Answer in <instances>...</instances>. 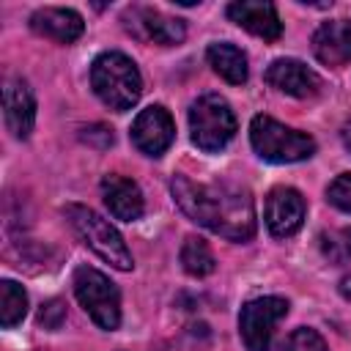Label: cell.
<instances>
[{
    "instance_id": "6da1fadb",
    "label": "cell",
    "mask_w": 351,
    "mask_h": 351,
    "mask_svg": "<svg viewBox=\"0 0 351 351\" xmlns=\"http://www.w3.org/2000/svg\"><path fill=\"white\" fill-rule=\"evenodd\" d=\"M176 206L200 228L228 239L250 241L258 230L255 203L247 186L233 181H192L184 173H176L170 181Z\"/></svg>"
},
{
    "instance_id": "7a4b0ae2",
    "label": "cell",
    "mask_w": 351,
    "mask_h": 351,
    "mask_svg": "<svg viewBox=\"0 0 351 351\" xmlns=\"http://www.w3.org/2000/svg\"><path fill=\"white\" fill-rule=\"evenodd\" d=\"M93 93L115 112L132 110L143 93V77L137 63L123 52H101L90 63Z\"/></svg>"
},
{
    "instance_id": "3957f363",
    "label": "cell",
    "mask_w": 351,
    "mask_h": 351,
    "mask_svg": "<svg viewBox=\"0 0 351 351\" xmlns=\"http://www.w3.org/2000/svg\"><path fill=\"white\" fill-rule=\"evenodd\" d=\"M63 214H66L69 225L74 228V233L85 241V247H90L104 263H110L118 271H129L134 266L123 236L101 214H96L93 208H88L82 203H66Z\"/></svg>"
},
{
    "instance_id": "277c9868",
    "label": "cell",
    "mask_w": 351,
    "mask_h": 351,
    "mask_svg": "<svg viewBox=\"0 0 351 351\" xmlns=\"http://www.w3.org/2000/svg\"><path fill=\"white\" fill-rule=\"evenodd\" d=\"M250 143L255 154L274 165L304 162L315 154V140L304 132H296L269 115H255L250 123Z\"/></svg>"
},
{
    "instance_id": "5b68a950",
    "label": "cell",
    "mask_w": 351,
    "mask_h": 351,
    "mask_svg": "<svg viewBox=\"0 0 351 351\" xmlns=\"http://www.w3.org/2000/svg\"><path fill=\"white\" fill-rule=\"evenodd\" d=\"M189 132H192V143L200 151L217 154L233 140L236 115L219 93H203L189 107Z\"/></svg>"
},
{
    "instance_id": "8992f818",
    "label": "cell",
    "mask_w": 351,
    "mask_h": 351,
    "mask_svg": "<svg viewBox=\"0 0 351 351\" xmlns=\"http://www.w3.org/2000/svg\"><path fill=\"white\" fill-rule=\"evenodd\" d=\"M74 296L80 302V307L90 315V321L104 329V332H112L118 329L121 324V293L115 288V282L101 274L99 269L93 266H80L74 271Z\"/></svg>"
},
{
    "instance_id": "52a82bcc",
    "label": "cell",
    "mask_w": 351,
    "mask_h": 351,
    "mask_svg": "<svg viewBox=\"0 0 351 351\" xmlns=\"http://www.w3.org/2000/svg\"><path fill=\"white\" fill-rule=\"evenodd\" d=\"M288 315V302L282 296H261L241 307L239 335L247 351H269L277 324Z\"/></svg>"
},
{
    "instance_id": "ba28073f",
    "label": "cell",
    "mask_w": 351,
    "mask_h": 351,
    "mask_svg": "<svg viewBox=\"0 0 351 351\" xmlns=\"http://www.w3.org/2000/svg\"><path fill=\"white\" fill-rule=\"evenodd\" d=\"M123 22H126V30L143 41H154V44H162V47H173V44H181L186 38V25L184 19H176V16H167L162 14L159 8H151V5H132L126 14H123Z\"/></svg>"
},
{
    "instance_id": "9c48e42d",
    "label": "cell",
    "mask_w": 351,
    "mask_h": 351,
    "mask_svg": "<svg viewBox=\"0 0 351 351\" xmlns=\"http://www.w3.org/2000/svg\"><path fill=\"white\" fill-rule=\"evenodd\" d=\"M176 140V123L173 115L162 104H151L140 110V115L132 123V143L145 156H162Z\"/></svg>"
},
{
    "instance_id": "30bf717a",
    "label": "cell",
    "mask_w": 351,
    "mask_h": 351,
    "mask_svg": "<svg viewBox=\"0 0 351 351\" xmlns=\"http://www.w3.org/2000/svg\"><path fill=\"white\" fill-rule=\"evenodd\" d=\"M307 206L299 189L293 186H274L266 197V228L277 239L293 236L304 222Z\"/></svg>"
},
{
    "instance_id": "8fae6325",
    "label": "cell",
    "mask_w": 351,
    "mask_h": 351,
    "mask_svg": "<svg viewBox=\"0 0 351 351\" xmlns=\"http://www.w3.org/2000/svg\"><path fill=\"white\" fill-rule=\"evenodd\" d=\"M228 19L244 27L247 33L263 38V41H277L282 36V22L274 8V3L263 0H236L228 5Z\"/></svg>"
},
{
    "instance_id": "7c38bea8",
    "label": "cell",
    "mask_w": 351,
    "mask_h": 351,
    "mask_svg": "<svg viewBox=\"0 0 351 351\" xmlns=\"http://www.w3.org/2000/svg\"><path fill=\"white\" fill-rule=\"evenodd\" d=\"M266 82L288 96L296 99H310L321 90V80L313 69H307L302 60L296 58H277L269 69H266Z\"/></svg>"
},
{
    "instance_id": "4fadbf2b",
    "label": "cell",
    "mask_w": 351,
    "mask_h": 351,
    "mask_svg": "<svg viewBox=\"0 0 351 351\" xmlns=\"http://www.w3.org/2000/svg\"><path fill=\"white\" fill-rule=\"evenodd\" d=\"M3 115L5 126L16 140H27L36 123V99L25 80L14 77L3 88Z\"/></svg>"
},
{
    "instance_id": "5bb4252c",
    "label": "cell",
    "mask_w": 351,
    "mask_h": 351,
    "mask_svg": "<svg viewBox=\"0 0 351 351\" xmlns=\"http://www.w3.org/2000/svg\"><path fill=\"white\" fill-rule=\"evenodd\" d=\"M101 197H104L110 214L115 219H123V222H134L145 211V200H143L140 186L132 178L118 176V173H110L101 178Z\"/></svg>"
},
{
    "instance_id": "9a60e30c",
    "label": "cell",
    "mask_w": 351,
    "mask_h": 351,
    "mask_svg": "<svg viewBox=\"0 0 351 351\" xmlns=\"http://www.w3.org/2000/svg\"><path fill=\"white\" fill-rule=\"evenodd\" d=\"M313 52L324 66L351 63V19L324 22L313 36Z\"/></svg>"
},
{
    "instance_id": "2e32d148",
    "label": "cell",
    "mask_w": 351,
    "mask_h": 351,
    "mask_svg": "<svg viewBox=\"0 0 351 351\" xmlns=\"http://www.w3.org/2000/svg\"><path fill=\"white\" fill-rule=\"evenodd\" d=\"M30 27H33V33H38L44 38H52L58 44H71V41H77L82 36L85 22H82V16L74 8H55V5H49V8L33 11Z\"/></svg>"
},
{
    "instance_id": "e0dca14e",
    "label": "cell",
    "mask_w": 351,
    "mask_h": 351,
    "mask_svg": "<svg viewBox=\"0 0 351 351\" xmlns=\"http://www.w3.org/2000/svg\"><path fill=\"white\" fill-rule=\"evenodd\" d=\"M206 58H208V66H211L222 80H228L230 85L247 82V74H250V69H247V55H244L236 44H230V41H217V44H211V47L206 49Z\"/></svg>"
},
{
    "instance_id": "ac0fdd59",
    "label": "cell",
    "mask_w": 351,
    "mask_h": 351,
    "mask_svg": "<svg viewBox=\"0 0 351 351\" xmlns=\"http://www.w3.org/2000/svg\"><path fill=\"white\" fill-rule=\"evenodd\" d=\"M181 266L192 277H206V274L214 271L217 261H214V252L206 244V239H200V236H186L184 239V244H181Z\"/></svg>"
},
{
    "instance_id": "d6986e66",
    "label": "cell",
    "mask_w": 351,
    "mask_h": 351,
    "mask_svg": "<svg viewBox=\"0 0 351 351\" xmlns=\"http://www.w3.org/2000/svg\"><path fill=\"white\" fill-rule=\"evenodd\" d=\"M25 313H27V293L14 280H3L0 282V324L11 329L25 318Z\"/></svg>"
},
{
    "instance_id": "ffe728a7",
    "label": "cell",
    "mask_w": 351,
    "mask_h": 351,
    "mask_svg": "<svg viewBox=\"0 0 351 351\" xmlns=\"http://www.w3.org/2000/svg\"><path fill=\"white\" fill-rule=\"evenodd\" d=\"M280 351H329V348H326L324 337H321L315 329L299 326V329H293V332L282 340Z\"/></svg>"
},
{
    "instance_id": "44dd1931",
    "label": "cell",
    "mask_w": 351,
    "mask_h": 351,
    "mask_svg": "<svg viewBox=\"0 0 351 351\" xmlns=\"http://www.w3.org/2000/svg\"><path fill=\"white\" fill-rule=\"evenodd\" d=\"M326 200H329L335 208L351 214V173L337 176V178L326 186Z\"/></svg>"
},
{
    "instance_id": "7402d4cb",
    "label": "cell",
    "mask_w": 351,
    "mask_h": 351,
    "mask_svg": "<svg viewBox=\"0 0 351 351\" xmlns=\"http://www.w3.org/2000/svg\"><path fill=\"white\" fill-rule=\"evenodd\" d=\"M63 321H66V307H63V302L52 299V302L41 304V310H38V324H41L44 329H60Z\"/></svg>"
},
{
    "instance_id": "603a6c76",
    "label": "cell",
    "mask_w": 351,
    "mask_h": 351,
    "mask_svg": "<svg viewBox=\"0 0 351 351\" xmlns=\"http://www.w3.org/2000/svg\"><path fill=\"white\" fill-rule=\"evenodd\" d=\"M96 137H101V143H104V148L107 145H112V129H107V126H101V123H93V126H88V129H82V140L85 143H93ZM101 143H96L99 148H101Z\"/></svg>"
},
{
    "instance_id": "cb8c5ba5",
    "label": "cell",
    "mask_w": 351,
    "mask_h": 351,
    "mask_svg": "<svg viewBox=\"0 0 351 351\" xmlns=\"http://www.w3.org/2000/svg\"><path fill=\"white\" fill-rule=\"evenodd\" d=\"M340 296L343 299H351V274H343V280H340Z\"/></svg>"
},
{
    "instance_id": "d4e9b609",
    "label": "cell",
    "mask_w": 351,
    "mask_h": 351,
    "mask_svg": "<svg viewBox=\"0 0 351 351\" xmlns=\"http://www.w3.org/2000/svg\"><path fill=\"white\" fill-rule=\"evenodd\" d=\"M343 143H346V148L351 151V123L343 126Z\"/></svg>"
},
{
    "instance_id": "484cf974",
    "label": "cell",
    "mask_w": 351,
    "mask_h": 351,
    "mask_svg": "<svg viewBox=\"0 0 351 351\" xmlns=\"http://www.w3.org/2000/svg\"><path fill=\"white\" fill-rule=\"evenodd\" d=\"M340 236H343V247H346V252H351V228H346Z\"/></svg>"
}]
</instances>
